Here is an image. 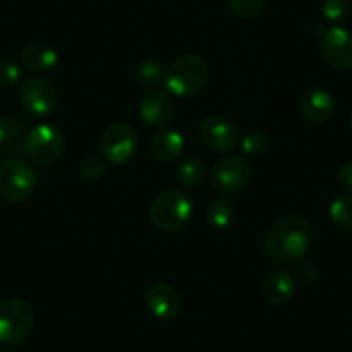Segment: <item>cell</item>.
<instances>
[{"instance_id":"cell-1","label":"cell","mask_w":352,"mask_h":352,"mask_svg":"<svg viewBox=\"0 0 352 352\" xmlns=\"http://www.w3.org/2000/svg\"><path fill=\"white\" fill-rule=\"evenodd\" d=\"M313 240L309 221L300 214L276 219L266 233V252L275 263L290 266L306 257Z\"/></svg>"},{"instance_id":"cell-2","label":"cell","mask_w":352,"mask_h":352,"mask_svg":"<svg viewBox=\"0 0 352 352\" xmlns=\"http://www.w3.org/2000/svg\"><path fill=\"white\" fill-rule=\"evenodd\" d=\"M208 78L209 69L206 60L195 54H185L166 67L162 83H164L168 94L187 99V97L201 94V90L208 83Z\"/></svg>"},{"instance_id":"cell-3","label":"cell","mask_w":352,"mask_h":352,"mask_svg":"<svg viewBox=\"0 0 352 352\" xmlns=\"http://www.w3.org/2000/svg\"><path fill=\"white\" fill-rule=\"evenodd\" d=\"M194 216V199L185 190L162 192L152 202L148 218L151 223L161 232H178L185 228Z\"/></svg>"},{"instance_id":"cell-4","label":"cell","mask_w":352,"mask_h":352,"mask_svg":"<svg viewBox=\"0 0 352 352\" xmlns=\"http://www.w3.org/2000/svg\"><path fill=\"white\" fill-rule=\"evenodd\" d=\"M33 324H35V311L28 300L21 297L0 300V344H21L30 335Z\"/></svg>"},{"instance_id":"cell-5","label":"cell","mask_w":352,"mask_h":352,"mask_svg":"<svg viewBox=\"0 0 352 352\" xmlns=\"http://www.w3.org/2000/svg\"><path fill=\"white\" fill-rule=\"evenodd\" d=\"M36 173L30 162L12 157L0 162V197L9 204H21L32 197Z\"/></svg>"},{"instance_id":"cell-6","label":"cell","mask_w":352,"mask_h":352,"mask_svg":"<svg viewBox=\"0 0 352 352\" xmlns=\"http://www.w3.org/2000/svg\"><path fill=\"white\" fill-rule=\"evenodd\" d=\"M66 138L52 124H38L26 133L21 151L35 164H52L63 155Z\"/></svg>"},{"instance_id":"cell-7","label":"cell","mask_w":352,"mask_h":352,"mask_svg":"<svg viewBox=\"0 0 352 352\" xmlns=\"http://www.w3.org/2000/svg\"><path fill=\"white\" fill-rule=\"evenodd\" d=\"M252 176V168L240 155H226L211 169V185L218 194L235 195L247 187Z\"/></svg>"},{"instance_id":"cell-8","label":"cell","mask_w":352,"mask_h":352,"mask_svg":"<svg viewBox=\"0 0 352 352\" xmlns=\"http://www.w3.org/2000/svg\"><path fill=\"white\" fill-rule=\"evenodd\" d=\"M138 147L137 130L131 124L118 121L111 126L106 128V131L100 137V152L104 159L111 164H124L135 155Z\"/></svg>"},{"instance_id":"cell-9","label":"cell","mask_w":352,"mask_h":352,"mask_svg":"<svg viewBox=\"0 0 352 352\" xmlns=\"http://www.w3.org/2000/svg\"><path fill=\"white\" fill-rule=\"evenodd\" d=\"M19 100L33 116H49L57 107V90L45 78H30L21 85Z\"/></svg>"},{"instance_id":"cell-10","label":"cell","mask_w":352,"mask_h":352,"mask_svg":"<svg viewBox=\"0 0 352 352\" xmlns=\"http://www.w3.org/2000/svg\"><path fill=\"white\" fill-rule=\"evenodd\" d=\"M320 50L323 59L333 69H352V33L342 26L328 28L321 35Z\"/></svg>"},{"instance_id":"cell-11","label":"cell","mask_w":352,"mask_h":352,"mask_svg":"<svg viewBox=\"0 0 352 352\" xmlns=\"http://www.w3.org/2000/svg\"><path fill=\"white\" fill-rule=\"evenodd\" d=\"M199 135L206 147L216 154H226L232 151L239 142V131L236 126L226 118L208 116L199 126Z\"/></svg>"},{"instance_id":"cell-12","label":"cell","mask_w":352,"mask_h":352,"mask_svg":"<svg viewBox=\"0 0 352 352\" xmlns=\"http://www.w3.org/2000/svg\"><path fill=\"white\" fill-rule=\"evenodd\" d=\"M140 118L152 128H166L175 118V100L171 94L152 88L140 102Z\"/></svg>"},{"instance_id":"cell-13","label":"cell","mask_w":352,"mask_h":352,"mask_svg":"<svg viewBox=\"0 0 352 352\" xmlns=\"http://www.w3.org/2000/svg\"><path fill=\"white\" fill-rule=\"evenodd\" d=\"M145 300H147V309L157 320H173L180 313V294L169 283H154L147 290Z\"/></svg>"},{"instance_id":"cell-14","label":"cell","mask_w":352,"mask_h":352,"mask_svg":"<svg viewBox=\"0 0 352 352\" xmlns=\"http://www.w3.org/2000/svg\"><path fill=\"white\" fill-rule=\"evenodd\" d=\"M299 106L302 116L314 124L327 123L335 113L333 97L330 96V92L316 87L307 88L306 92L300 96Z\"/></svg>"},{"instance_id":"cell-15","label":"cell","mask_w":352,"mask_h":352,"mask_svg":"<svg viewBox=\"0 0 352 352\" xmlns=\"http://www.w3.org/2000/svg\"><path fill=\"white\" fill-rule=\"evenodd\" d=\"M296 294V278L287 270H275L263 282V296L272 306L290 302Z\"/></svg>"},{"instance_id":"cell-16","label":"cell","mask_w":352,"mask_h":352,"mask_svg":"<svg viewBox=\"0 0 352 352\" xmlns=\"http://www.w3.org/2000/svg\"><path fill=\"white\" fill-rule=\"evenodd\" d=\"M185 151V137L176 130H162L152 137L148 152L159 162H171Z\"/></svg>"},{"instance_id":"cell-17","label":"cell","mask_w":352,"mask_h":352,"mask_svg":"<svg viewBox=\"0 0 352 352\" xmlns=\"http://www.w3.org/2000/svg\"><path fill=\"white\" fill-rule=\"evenodd\" d=\"M21 64L33 73H47L56 69L59 64V56L54 47L43 42H32L23 47Z\"/></svg>"},{"instance_id":"cell-18","label":"cell","mask_w":352,"mask_h":352,"mask_svg":"<svg viewBox=\"0 0 352 352\" xmlns=\"http://www.w3.org/2000/svg\"><path fill=\"white\" fill-rule=\"evenodd\" d=\"M206 164L197 155L184 159L176 168V180L184 188H195L204 182Z\"/></svg>"},{"instance_id":"cell-19","label":"cell","mask_w":352,"mask_h":352,"mask_svg":"<svg viewBox=\"0 0 352 352\" xmlns=\"http://www.w3.org/2000/svg\"><path fill=\"white\" fill-rule=\"evenodd\" d=\"M233 206L232 202L226 199H216L206 209V221L212 230L219 232V230L228 228L230 223L233 221Z\"/></svg>"},{"instance_id":"cell-20","label":"cell","mask_w":352,"mask_h":352,"mask_svg":"<svg viewBox=\"0 0 352 352\" xmlns=\"http://www.w3.org/2000/svg\"><path fill=\"white\" fill-rule=\"evenodd\" d=\"M26 123L25 120L16 116H2L0 118V147L14 148L16 144L26 137Z\"/></svg>"},{"instance_id":"cell-21","label":"cell","mask_w":352,"mask_h":352,"mask_svg":"<svg viewBox=\"0 0 352 352\" xmlns=\"http://www.w3.org/2000/svg\"><path fill=\"white\" fill-rule=\"evenodd\" d=\"M330 218L342 232H352V197L338 195L330 204Z\"/></svg>"},{"instance_id":"cell-22","label":"cell","mask_w":352,"mask_h":352,"mask_svg":"<svg viewBox=\"0 0 352 352\" xmlns=\"http://www.w3.org/2000/svg\"><path fill=\"white\" fill-rule=\"evenodd\" d=\"M135 74H137L138 81L145 87H157L164 81L166 67L155 59H145L138 64Z\"/></svg>"},{"instance_id":"cell-23","label":"cell","mask_w":352,"mask_h":352,"mask_svg":"<svg viewBox=\"0 0 352 352\" xmlns=\"http://www.w3.org/2000/svg\"><path fill=\"white\" fill-rule=\"evenodd\" d=\"M351 12V2L349 0H321V14L327 21L338 25L345 21Z\"/></svg>"},{"instance_id":"cell-24","label":"cell","mask_w":352,"mask_h":352,"mask_svg":"<svg viewBox=\"0 0 352 352\" xmlns=\"http://www.w3.org/2000/svg\"><path fill=\"white\" fill-rule=\"evenodd\" d=\"M240 147H242L243 154L250 155V157H257V155H263L268 152L270 138L264 131H250L242 138Z\"/></svg>"},{"instance_id":"cell-25","label":"cell","mask_w":352,"mask_h":352,"mask_svg":"<svg viewBox=\"0 0 352 352\" xmlns=\"http://www.w3.org/2000/svg\"><path fill=\"white\" fill-rule=\"evenodd\" d=\"M107 171V161L104 155H87L80 164V173L85 180L97 182L100 180Z\"/></svg>"},{"instance_id":"cell-26","label":"cell","mask_w":352,"mask_h":352,"mask_svg":"<svg viewBox=\"0 0 352 352\" xmlns=\"http://www.w3.org/2000/svg\"><path fill=\"white\" fill-rule=\"evenodd\" d=\"M233 14L240 19H254L263 12L266 0H226Z\"/></svg>"},{"instance_id":"cell-27","label":"cell","mask_w":352,"mask_h":352,"mask_svg":"<svg viewBox=\"0 0 352 352\" xmlns=\"http://www.w3.org/2000/svg\"><path fill=\"white\" fill-rule=\"evenodd\" d=\"M21 83V69L14 60H0V85L6 88L18 87Z\"/></svg>"},{"instance_id":"cell-28","label":"cell","mask_w":352,"mask_h":352,"mask_svg":"<svg viewBox=\"0 0 352 352\" xmlns=\"http://www.w3.org/2000/svg\"><path fill=\"white\" fill-rule=\"evenodd\" d=\"M297 266V276L302 280L304 283H311L318 278V266L313 261H299Z\"/></svg>"},{"instance_id":"cell-29","label":"cell","mask_w":352,"mask_h":352,"mask_svg":"<svg viewBox=\"0 0 352 352\" xmlns=\"http://www.w3.org/2000/svg\"><path fill=\"white\" fill-rule=\"evenodd\" d=\"M338 184L347 192H352V161L344 162L338 169Z\"/></svg>"},{"instance_id":"cell-30","label":"cell","mask_w":352,"mask_h":352,"mask_svg":"<svg viewBox=\"0 0 352 352\" xmlns=\"http://www.w3.org/2000/svg\"><path fill=\"white\" fill-rule=\"evenodd\" d=\"M349 126H351V130H352V109H351V113H349Z\"/></svg>"},{"instance_id":"cell-31","label":"cell","mask_w":352,"mask_h":352,"mask_svg":"<svg viewBox=\"0 0 352 352\" xmlns=\"http://www.w3.org/2000/svg\"><path fill=\"white\" fill-rule=\"evenodd\" d=\"M0 352H9V351H0Z\"/></svg>"}]
</instances>
